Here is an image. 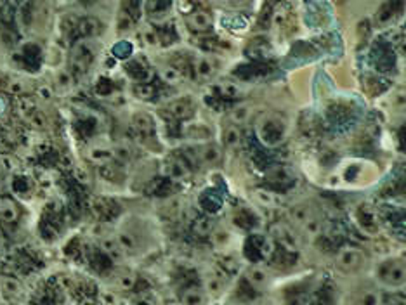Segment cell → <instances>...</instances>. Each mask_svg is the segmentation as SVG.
I'll return each instance as SVG.
<instances>
[{
  "label": "cell",
  "instance_id": "6da1fadb",
  "mask_svg": "<svg viewBox=\"0 0 406 305\" xmlns=\"http://www.w3.org/2000/svg\"><path fill=\"white\" fill-rule=\"evenodd\" d=\"M377 281L385 288H403L406 281L405 257H389L382 260L375 270Z\"/></svg>",
  "mask_w": 406,
  "mask_h": 305
},
{
  "label": "cell",
  "instance_id": "83f0119b",
  "mask_svg": "<svg viewBox=\"0 0 406 305\" xmlns=\"http://www.w3.org/2000/svg\"><path fill=\"white\" fill-rule=\"evenodd\" d=\"M101 305H120V297L113 290H103L99 293Z\"/></svg>",
  "mask_w": 406,
  "mask_h": 305
},
{
  "label": "cell",
  "instance_id": "e0dca14e",
  "mask_svg": "<svg viewBox=\"0 0 406 305\" xmlns=\"http://www.w3.org/2000/svg\"><path fill=\"white\" fill-rule=\"evenodd\" d=\"M215 66L209 57H198V59L193 63V73L198 80H207L214 75Z\"/></svg>",
  "mask_w": 406,
  "mask_h": 305
},
{
  "label": "cell",
  "instance_id": "7c38bea8",
  "mask_svg": "<svg viewBox=\"0 0 406 305\" xmlns=\"http://www.w3.org/2000/svg\"><path fill=\"white\" fill-rule=\"evenodd\" d=\"M21 217V208L12 198H0V222L16 224Z\"/></svg>",
  "mask_w": 406,
  "mask_h": 305
},
{
  "label": "cell",
  "instance_id": "8d00e7d4",
  "mask_svg": "<svg viewBox=\"0 0 406 305\" xmlns=\"http://www.w3.org/2000/svg\"><path fill=\"white\" fill-rule=\"evenodd\" d=\"M250 305H269L267 302H255V304H250Z\"/></svg>",
  "mask_w": 406,
  "mask_h": 305
},
{
  "label": "cell",
  "instance_id": "2e32d148",
  "mask_svg": "<svg viewBox=\"0 0 406 305\" xmlns=\"http://www.w3.org/2000/svg\"><path fill=\"white\" fill-rule=\"evenodd\" d=\"M132 128H134L135 134L139 135H150L155 128L153 118L148 113H135L130 120Z\"/></svg>",
  "mask_w": 406,
  "mask_h": 305
},
{
  "label": "cell",
  "instance_id": "4fadbf2b",
  "mask_svg": "<svg viewBox=\"0 0 406 305\" xmlns=\"http://www.w3.org/2000/svg\"><path fill=\"white\" fill-rule=\"evenodd\" d=\"M101 250H103V252L117 264L122 262L125 257V253H124V250H122L120 243H118L117 236H104V238L101 239Z\"/></svg>",
  "mask_w": 406,
  "mask_h": 305
},
{
  "label": "cell",
  "instance_id": "44dd1931",
  "mask_svg": "<svg viewBox=\"0 0 406 305\" xmlns=\"http://www.w3.org/2000/svg\"><path fill=\"white\" fill-rule=\"evenodd\" d=\"M250 115H252V111H250L249 104H236L229 113V120H231V125L240 127V125H245L250 120Z\"/></svg>",
  "mask_w": 406,
  "mask_h": 305
},
{
  "label": "cell",
  "instance_id": "7a4b0ae2",
  "mask_svg": "<svg viewBox=\"0 0 406 305\" xmlns=\"http://www.w3.org/2000/svg\"><path fill=\"white\" fill-rule=\"evenodd\" d=\"M290 217L306 235L316 236L320 233V217H318L316 208L309 205V203H297V205H293L290 208Z\"/></svg>",
  "mask_w": 406,
  "mask_h": 305
},
{
  "label": "cell",
  "instance_id": "ba28073f",
  "mask_svg": "<svg viewBox=\"0 0 406 305\" xmlns=\"http://www.w3.org/2000/svg\"><path fill=\"white\" fill-rule=\"evenodd\" d=\"M271 238L273 242L282 245L285 250H290V252H296L297 250V238L292 231L285 224H275L271 227Z\"/></svg>",
  "mask_w": 406,
  "mask_h": 305
},
{
  "label": "cell",
  "instance_id": "d590c367",
  "mask_svg": "<svg viewBox=\"0 0 406 305\" xmlns=\"http://www.w3.org/2000/svg\"><path fill=\"white\" fill-rule=\"evenodd\" d=\"M97 2H99V0H77V4L82 6V8H93Z\"/></svg>",
  "mask_w": 406,
  "mask_h": 305
},
{
  "label": "cell",
  "instance_id": "603a6c76",
  "mask_svg": "<svg viewBox=\"0 0 406 305\" xmlns=\"http://www.w3.org/2000/svg\"><path fill=\"white\" fill-rule=\"evenodd\" d=\"M125 70H127V73L130 75L132 79L134 80H144L148 77V68L144 66L141 61L137 59H132L130 63H127V66H125Z\"/></svg>",
  "mask_w": 406,
  "mask_h": 305
},
{
  "label": "cell",
  "instance_id": "7402d4cb",
  "mask_svg": "<svg viewBox=\"0 0 406 305\" xmlns=\"http://www.w3.org/2000/svg\"><path fill=\"white\" fill-rule=\"evenodd\" d=\"M122 14L128 16L132 21H137L141 14V2L139 0H122V8H120Z\"/></svg>",
  "mask_w": 406,
  "mask_h": 305
},
{
  "label": "cell",
  "instance_id": "836d02e7",
  "mask_svg": "<svg viewBox=\"0 0 406 305\" xmlns=\"http://www.w3.org/2000/svg\"><path fill=\"white\" fill-rule=\"evenodd\" d=\"M113 52L117 54L118 57H120V54H125V56H130V52H132V47L128 46L127 42H120V43H118L117 47H115V49H113ZM125 56H124V57H125Z\"/></svg>",
  "mask_w": 406,
  "mask_h": 305
},
{
  "label": "cell",
  "instance_id": "277c9868",
  "mask_svg": "<svg viewBox=\"0 0 406 305\" xmlns=\"http://www.w3.org/2000/svg\"><path fill=\"white\" fill-rule=\"evenodd\" d=\"M365 253L363 250L358 248V246H344L340 252L335 257V266L340 273H356L361 267L365 266Z\"/></svg>",
  "mask_w": 406,
  "mask_h": 305
},
{
  "label": "cell",
  "instance_id": "8fae6325",
  "mask_svg": "<svg viewBox=\"0 0 406 305\" xmlns=\"http://www.w3.org/2000/svg\"><path fill=\"white\" fill-rule=\"evenodd\" d=\"M385 298L378 288L365 286L356 291L353 298V305H384Z\"/></svg>",
  "mask_w": 406,
  "mask_h": 305
},
{
  "label": "cell",
  "instance_id": "4316f807",
  "mask_svg": "<svg viewBox=\"0 0 406 305\" xmlns=\"http://www.w3.org/2000/svg\"><path fill=\"white\" fill-rule=\"evenodd\" d=\"M135 96L139 97V99H151L155 96V87L151 83H137L135 86Z\"/></svg>",
  "mask_w": 406,
  "mask_h": 305
},
{
  "label": "cell",
  "instance_id": "ac0fdd59",
  "mask_svg": "<svg viewBox=\"0 0 406 305\" xmlns=\"http://www.w3.org/2000/svg\"><path fill=\"white\" fill-rule=\"evenodd\" d=\"M242 128L236 127V125L229 124L222 132V141H224L226 148L229 149H238L242 146Z\"/></svg>",
  "mask_w": 406,
  "mask_h": 305
},
{
  "label": "cell",
  "instance_id": "9a60e30c",
  "mask_svg": "<svg viewBox=\"0 0 406 305\" xmlns=\"http://www.w3.org/2000/svg\"><path fill=\"white\" fill-rule=\"evenodd\" d=\"M205 302H207L205 288L191 286L181 293V305H205Z\"/></svg>",
  "mask_w": 406,
  "mask_h": 305
},
{
  "label": "cell",
  "instance_id": "f1b7e54d",
  "mask_svg": "<svg viewBox=\"0 0 406 305\" xmlns=\"http://www.w3.org/2000/svg\"><path fill=\"white\" fill-rule=\"evenodd\" d=\"M162 77H164L168 83H174L181 79V71H179L174 64H172V66L162 68Z\"/></svg>",
  "mask_w": 406,
  "mask_h": 305
},
{
  "label": "cell",
  "instance_id": "cb8c5ba5",
  "mask_svg": "<svg viewBox=\"0 0 406 305\" xmlns=\"http://www.w3.org/2000/svg\"><path fill=\"white\" fill-rule=\"evenodd\" d=\"M135 284V274L128 269H122L117 274V286L124 291H130Z\"/></svg>",
  "mask_w": 406,
  "mask_h": 305
},
{
  "label": "cell",
  "instance_id": "d6986e66",
  "mask_svg": "<svg viewBox=\"0 0 406 305\" xmlns=\"http://www.w3.org/2000/svg\"><path fill=\"white\" fill-rule=\"evenodd\" d=\"M35 12H37V4L33 2V0H25L21 4V8H19V23H21L25 28H30V26L33 25V21H35Z\"/></svg>",
  "mask_w": 406,
  "mask_h": 305
},
{
  "label": "cell",
  "instance_id": "9c48e42d",
  "mask_svg": "<svg viewBox=\"0 0 406 305\" xmlns=\"http://www.w3.org/2000/svg\"><path fill=\"white\" fill-rule=\"evenodd\" d=\"M245 279H246V283H249V286L252 288V290L262 291V290H266L267 286H269L271 277H269V273H267L266 267L250 266L249 269H246Z\"/></svg>",
  "mask_w": 406,
  "mask_h": 305
},
{
  "label": "cell",
  "instance_id": "5b68a950",
  "mask_svg": "<svg viewBox=\"0 0 406 305\" xmlns=\"http://www.w3.org/2000/svg\"><path fill=\"white\" fill-rule=\"evenodd\" d=\"M103 32V23L96 16H86L80 18L73 26V39L75 40H87L94 39Z\"/></svg>",
  "mask_w": 406,
  "mask_h": 305
},
{
  "label": "cell",
  "instance_id": "4dcf8cb0",
  "mask_svg": "<svg viewBox=\"0 0 406 305\" xmlns=\"http://www.w3.org/2000/svg\"><path fill=\"white\" fill-rule=\"evenodd\" d=\"M269 179H273V181L276 179V182H283V181H289L290 175H289V172L285 170V168L275 167L273 170L269 172Z\"/></svg>",
  "mask_w": 406,
  "mask_h": 305
},
{
  "label": "cell",
  "instance_id": "f546056e",
  "mask_svg": "<svg viewBox=\"0 0 406 305\" xmlns=\"http://www.w3.org/2000/svg\"><path fill=\"white\" fill-rule=\"evenodd\" d=\"M143 39H144V42L148 43V46H157V43L160 42V37H158L157 28H153V26H148V28L144 30Z\"/></svg>",
  "mask_w": 406,
  "mask_h": 305
},
{
  "label": "cell",
  "instance_id": "1f68e13d",
  "mask_svg": "<svg viewBox=\"0 0 406 305\" xmlns=\"http://www.w3.org/2000/svg\"><path fill=\"white\" fill-rule=\"evenodd\" d=\"M222 290V283H221V277L218 276H211L207 281V290L209 293H221Z\"/></svg>",
  "mask_w": 406,
  "mask_h": 305
},
{
  "label": "cell",
  "instance_id": "5bb4252c",
  "mask_svg": "<svg viewBox=\"0 0 406 305\" xmlns=\"http://www.w3.org/2000/svg\"><path fill=\"white\" fill-rule=\"evenodd\" d=\"M167 168L168 174L174 179H184L186 175H189V172H191V165L186 161V158L182 157V155H174V157L167 161Z\"/></svg>",
  "mask_w": 406,
  "mask_h": 305
},
{
  "label": "cell",
  "instance_id": "484cf974",
  "mask_svg": "<svg viewBox=\"0 0 406 305\" xmlns=\"http://www.w3.org/2000/svg\"><path fill=\"white\" fill-rule=\"evenodd\" d=\"M214 229V222L211 219H198L193 224V231L200 236H209Z\"/></svg>",
  "mask_w": 406,
  "mask_h": 305
},
{
  "label": "cell",
  "instance_id": "d6a6232c",
  "mask_svg": "<svg viewBox=\"0 0 406 305\" xmlns=\"http://www.w3.org/2000/svg\"><path fill=\"white\" fill-rule=\"evenodd\" d=\"M135 23L132 21L130 18H128V16H125V14H118V28L122 30V32H128V30L132 28V26H134Z\"/></svg>",
  "mask_w": 406,
  "mask_h": 305
},
{
  "label": "cell",
  "instance_id": "74e56055",
  "mask_svg": "<svg viewBox=\"0 0 406 305\" xmlns=\"http://www.w3.org/2000/svg\"><path fill=\"white\" fill-rule=\"evenodd\" d=\"M167 305H179V304H175V302H168Z\"/></svg>",
  "mask_w": 406,
  "mask_h": 305
},
{
  "label": "cell",
  "instance_id": "8992f818",
  "mask_svg": "<svg viewBox=\"0 0 406 305\" xmlns=\"http://www.w3.org/2000/svg\"><path fill=\"white\" fill-rule=\"evenodd\" d=\"M198 165H219L224 158V149L218 142H205L195 148Z\"/></svg>",
  "mask_w": 406,
  "mask_h": 305
},
{
  "label": "cell",
  "instance_id": "52a82bcc",
  "mask_svg": "<svg viewBox=\"0 0 406 305\" xmlns=\"http://www.w3.org/2000/svg\"><path fill=\"white\" fill-rule=\"evenodd\" d=\"M186 25L193 33H209L214 26V18L205 9H195L186 16Z\"/></svg>",
  "mask_w": 406,
  "mask_h": 305
},
{
  "label": "cell",
  "instance_id": "30bf717a",
  "mask_svg": "<svg viewBox=\"0 0 406 305\" xmlns=\"http://www.w3.org/2000/svg\"><path fill=\"white\" fill-rule=\"evenodd\" d=\"M167 111L172 115V117L177 118V120H188V118H191L193 115H195L196 104L191 97L186 96V97H181V99L172 101V103L167 106Z\"/></svg>",
  "mask_w": 406,
  "mask_h": 305
},
{
  "label": "cell",
  "instance_id": "d4e9b609",
  "mask_svg": "<svg viewBox=\"0 0 406 305\" xmlns=\"http://www.w3.org/2000/svg\"><path fill=\"white\" fill-rule=\"evenodd\" d=\"M2 290H4V293L8 295L9 298H18L21 297L23 288L18 281L12 279V277H8V279H4V283H2Z\"/></svg>",
  "mask_w": 406,
  "mask_h": 305
},
{
  "label": "cell",
  "instance_id": "3957f363",
  "mask_svg": "<svg viewBox=\"0 0 406 305\" xmlns=\"http://www.w3.org/2000/svg\"><path fill=\"white\" fill-rule=\"evenodd\" d=\"M94 59H96V56H94L93 47L86 40H77L72 49V56H70V71L75 77H82L93 66Z\"/></svg>",
  "mask_w": 406,
  "mask_h": 305
},
{
  "label": "cell",
  "instance_id": "e575fe53",
  "mask_svg": "<svg viewBox=\"0 0 406 305\" xmlns=\"http://www.w3.org/2000/svg\"><path fill=\"white\" fill-rule=\"evenodd\" d=\"M221 94L224 97H233L236 94V89H235V86H233V83H221Z\"/></svg>",
  "mask_w": 406,
  "mask_h": 305
},
{
  "label": "cell",
  "instance_id": "ffe728a7",
  "mask_svg": "<svg viewBox=\"0 0 406 305\" xmlns=\"http://www.w3.org/2000/svg\"><path fill=\"white\" fill-rule=\"evenodd\" d=\"M118 243H120L122 250H124L125 255H132L139 250V243H137V238H135L134 233L130 231H122L120 235L117 236Z\"/></svg>",
  "mask_w": 406,
  "mask_h": 305
}]
</instances>
